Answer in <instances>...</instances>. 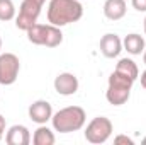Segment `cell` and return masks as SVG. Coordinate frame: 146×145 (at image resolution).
<instances>
[{"mask_svg":"<svg viewBox=\"0 0 146 145\" xmlns=\"http://www.w3.org/2000/svg\"><path fill=\"white\" fill-rule=\"evenodd\" d=\"M115 72L122 73L126 77H129L131 80H136L139 77V70H138V65L131 60V58H121L119 63L115 65Z\"/></svg>","mask_w":146,"mask_h":145,"instance_id":"cell-14","label":"cell"},{"mask_svg":"<svg viewBox=\"0 0 146 145\" xmlns=\"http://www.w3.org/2000/svg\"><path fill=\"white\" fill-rule=\"evenodd\" d=\"M114 144L121 145V144H126V145H133V138H129V137H126V135H117L115 138H114Z\"/></svg>","mask_w":146,"mask_h":145,"instance_id":"cell-17","label":"cell"},{"mask_svg":"<svg viewBox=\"0 0 146 145\" xmlns=\"http://www.w3.org/2000/svg\"><path fill=\"white\" fill-rule=\"evenodd\" d=\"M54 133L48 128V126H39L34 135H33V144L34 145H53L54 144Z\"/></svg>","mask_w":146,"mask_h":145,"instance_id":"cell-15","label":"cell"},{"mask_svg":"<svg viewBox=\"0 0 146 145\" xmlns=\"http://www.w3.org/2000/svg\"><path fill=\"white\" fill-rule=\"evenodd\" d=\"M122 46H124L126 51L131 53V55H141V53L145 51V39H143V36L133 33V34H127V36L124 38Z\"/></svg>","mask_w":146,"mask_h":145,"instance_id":"cell-13","label":"cell"},{"mask_svg":"<svg viewBox=\"0 0 146 145\" xmlns=\"http://www.w3.org/2000/svg\"><path fill=\"white\" fill-rule=\"evenodd\" d=\"M0 50H2V38H0Z\"/></svg>","mask_w":146,"mask_h":145,"instance_id":"cell-25","label":"cell"},{"mask_svg":"<svg viewBox=\"0 0 146 145\" xmlns=\"http://www.w3.org/2000/svg\"><path fill=\"white\" fill-rule=\"evenodd\" d=\"M33 2H36V3H39V5H44L46 0H33Z\"/></svg>","mask_w":146,"mask_h":145,"instance_id":"cell-21","label":"cell"},{"mask_svg":"<svg viewBox=\"0 0 146 145\" xmlns=\"http://www.w3.org/2000/svg\"><path fill=\"white\" fill-rule=\"evenodd\" d=\"M5 142L9 145H29L31 133L24 125H14L9 128V132L5 135Z\"/></svg>","mask_w":146,"mask_h":145,"instance_id":"cell-11","label":"cell"},{"mask_svg":"<svg viewBox=\"0 0 146 145\" xmlns=\"http://www.w3.org/2000/svg\"><path fill=\"white\" fill-rule=\"evenodd\" d=\"M145 34H146V17H145Z\"/></svg>","mask_w":146,"mask_h":145,"instance_id":"cell-23","label":"cell"},{"mask_svg":"<svg viewBox=\"0 0 146 145\" xmlns=\"http://www.w3.org/2000/svg\"><path fill=\"white\" fill-rule=\"evenodd\" d=\"M143 62H145V65H146V48H145V51H143Z\"/></svg>","mask_w":146,"mask_h":145,"instance_id":"cell-22","label":"cell"},{"mask_svg":"<svg viewBox=\"0 0 146 145\" xmlns=\"http://www.w3.org/2000/svg\"><path fill=\"white\" fill-rule=\"evenodd\" d=\"M112 130H114V126H112V121H110L109 118L97 116V118H94L87 125V128H85V138H87V142L95 144V145L106 144L109 140V137L112 135Z\"/></svg>","mask_w":146,"mask_h":145,"instance_id":"cell-5","label":"cell"},{"mask_svg":"<svg viewBox=\"0 0 146 145\" xmlns=\"http://www.w3.org/2000/svg\"><path fill=\"white\" fill-rule=\"evenodd\" d=\"M126 2L124 0H106L104 3V15L109 21H119L126 15Z\"/></svg>","mask_w":146,"mask_h":145,"instance_id":"cell-12","label":"cell"},{"mask_svg":"<svg viewBox=\"0 0 146 145\" xmlns=\"http://www.w3.org/2000/svg\"><path fill=\"white\" fill-rule=\"evenodd\" d=\"M21 70V62L14 53H2L0 55V84L12 85Z\"/></svg>","mask_w":146,"mask_h":145,"instance_id":"cell-7","label":"cell"},{"mask_svg":"<svg viewBox=\"0 0 146 145\" xmlns=\"http://www.w3.org/2000/svg\"><path fill=\"white\" fill-rule=\"evenodd\" d=\"M27 38L34 44L48 46V48H56L63 41V33H61V29L58 26H53V24H37L36 22L27 31Z\"/></svg>","mask_w":146,"mask_h":145,"instance_id":"cell-4","label":"cell"},{"mask_svg":"<svg viewBox=\"0 0 146 145\" xmlns=\"http://www.w3.org/2000/svg\"><path fill=\"white\" fill-rule=\"evenodd\" d=\"M131 3L138 12H146V0H131Z\"/></svg>","mask_w":146,"mask_h":145,"instance_id":"cell-18","label":"cell"},{"mask_svg":"<svg viewBox=\"0 0 146 145\" xmlns=\"http://www.w3.org/2000/svg\"><path fill=\"white\" fill-rule=\"evenodd\" d=\"M54 91L61 96H73L78 91V79L70 72L60 73L54 79Z\"/></svg>","mask_w":146,"mask_h":145,"instance_id":"cell-9","label":"cell"},{"mask_svg":"<svg viewBox=\"0 0 146 145\" xmlns=\"http://www.w3.org/2000/svg\"><path fill=\"white\" fill-rule=\"evenodd\" d=\"M41 7L42 5H39L33 0H22L21 9H19V15L15 17V26L27 33L37 22V17L41 14Z\"/></svg>","mask_w":146,"mask_h":145,"instance_id":"cell-6","label":"cell"},{"mask_svg":"<svg viewBox=\"0 0 146 145\" xmlns=\"http://www.w3.org/2000/svg\"><path fill=\"white\" fill-rule=\"evenodd\" d=\"M83 7L78 0H51L48 5V22L58 28L80 21Z\"/></svg>","mask_w":146,"mask_h":145,"instance_id":"cell-1","label":"cell"},{"mask_svg":"<svg viewBox=\"0 0 146 145\" xmlns=\"http://www.w3.org/2000/svg\"><path fill=\"white\" fill-rule=\"evenodd\" d=\"M139 79H141V85H143V87L146 89V70L141 73V77H139Z\"/></svg>","mask_w":146,"mask_h":145,"instance_id":"cell-20","label":"cell"},{"mask_svg":"<svg viewBox=\"0 0 146 145\" xmlns=\"http://www.w3.org/2000/svg\"><path fill=\"white\" fill-rule=\"evenodd\" d=\"M100 51L106 58H115L122 51V41L117 34L107 33L100 39Z\"/></svg>","mask_w":146,"mask_h":145,"instance_id":"cell-10","label":"cell"},{"mask_svg":"<svg viewBox=\"0 0 146 145\" xmlns=\"http://www.w3.org/2000/svg\"><path fill=\"white\" fill-rule=\"evenodd\" d=\"M2 137H3V135H2V133H0V140H2Z\"/></svg>","mask_w":146,"mask_h":145,"instance_id":"cell-26","label":"cell"},{"mask_svg":"<svg viewBox=\"0 0 146 145\" xmlns=\"http://www.w3.org/2000/svg\"><path fill=\"white\" fill-rule=\"evenodd\" d=\"M85 111L80 106H68V108L60 109L58 113L53 114L51 121H53V128L60 133H72L78 132L83 128L85 125Z\"/></svg>","mask_w":146,"mask_h":145,"instance_id":"cell-2","label":"cell"},{"mask_svg":"<svg viewBox=\"0 0 146 145\" xmlns=\"http://www.w3.org/2000/svg\"><path fill=\"white\" fill-rule=\"evenodd\" d=\"M143 144H145V145H146V137H145V138H143Z\"/></svg>","mask_w":146,"mask_h":145,"instance_id":"cell-24","label":"cell"},{"mask_svg":"<svg viewBox=\"0 0 146 145\" xmlns=\"http://www.w3.org/2000/svg\"><path fill=\"white\" fill-rule=\"evenodd\" d=\"M5 125H7V123H5V118L0 114V133H2V135H3V132H5Z\"/></svg>","mask_w":146,"mask_h":145,"instance_id":"cell-19","label":"cell"},{"mask_svg":"<svg viewBox=\"0 0 146 145\" xmlns=\"http://www.w3.org/2000/svg\"><path fill=\"white\" fill-rule=\"evenodd\" d=\"M15 17V5L12 0H0V21L7 22Z\"/></svg>","mask_w":146,"mask_h":145,"instance_id":"cell-16","label":"cell"},{"mask_svg":"<svg viewBox=\"0 0 146 145\" xmlns=\"http://www.w3.org/2000/svg\"><path fill=\"white\" fill-rule=\"evenodd\" d=\"M29 118L37 125H46L53 118V108L48 101L39 99L29 106Z\"/></svg>","mask_w":146,"mask_h":145,"instance_id":"cell-8","label":"cell"},{"mask_svg":"<svg viewBox=\"0 0 146 145\" xmlns=\"http://www.w3.org/2000/svg\"><path fill=\"white\" fill-rule=\"evenodd\" d=\"M133 84H134V80H131L129 77L114 70L109 77V87H107V92H106V97H107L109 104H112V106L126 104L129 96H131Z\"/></svg>","mask_w":146,"mask_h":145,"instance_id":"cell-3","label":"cell"}]
</instances>
